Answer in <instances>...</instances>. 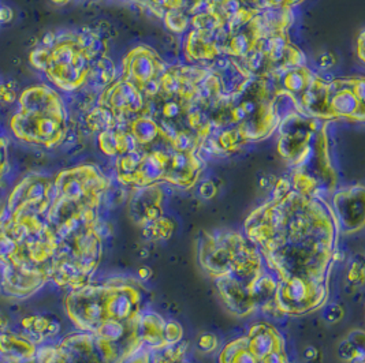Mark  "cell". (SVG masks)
Here are the masks:
<instances>
[{
  "mask_svg": "<svg viewBox=\"0 0 365 363\" xmlns=\"http://www.w3.org/2000/svg\"><path fill=\"white\" fill-rule=\"evenodd\" d=\"M244 228L277 279V312L302 315L324 306L339 232L326 199L290 189L255 209Z\"/></svg>",
  "mask_w": 365,
  "mask_h": 363,
  "instance_id": "obj_1",
  "label": "cell"
},
{
  "mask_svg": "<svg viewBox=\"0 0 365 363\" xmlns=\"http://www.w3.org/2000/svg\"><path fill=\"white\" fill-rule=\"evenodd\" d=\"M107 189V178L95 165L67 168L53 178L46 219L56 242L51 281L58 287L80 288L98 270L103 256L100 206Z\"/></svg>",
  "mask_w": 365,
  "mask_h": 363,
  "instance_id": "obj_2",
  "label": "cell"
},
{
  "mask_svg": "<svg viewBox=\"0 0 365 363\" xmlns=\"http://www.w3.org/2000/svg\"><path fill=\"white\" fill-rule=\"evenodd\" d=\"M53 178L31 174L18 183L0 211V290L28 299L51 281L56 242L46 219Z\"/></svg>",
  "mask_w": 365,
  "mask_h": 363,
  "instance_id": "obj_3",
  "label": "cell"
},
{
  "mask_svg": "<svg viewBox=\"0 0 365 363\" xmlns=\"http://www.w3.org/2000/svg\"><path fill=\"white\" fill-rule=\"evenodd\" d=\"M223 95L211 70L195 65L168 66L156 92L145 100L144 115L177 145L199 153L212 132Z\"/></svg>",
  "mask_w": 365,
  "mask_h": 363,
  "instance_id": "obj_4",
  "label": "cell"
},
{
  "mask_svg": "<svg viewBox=\"0 0 365 363\" xmlns=\"http://www.w3.org/2000/svg\"><path fill=\"white\" fill-rule=\"evenodd\" d=\"M199 263L216 283L232 314L247 317L272 306L277 279L267 273L257 248L240 232H205L199 243Z\"/></svg>",
  "mask_w": 365,
  "mask_h": 363,
  "instance_id": "obj_5",
  "label": "cell"
},
{
  "mask_svg": "<svg viewBox=\"0 0 365 363\" xmlns=\"http://www.w3.org/2000/svg\"><path fill=\"white\" fill-rule=\"evenodd\" d=\"M126 129L132 145L115 164L123 186L144 189L166 182L189 189L199 182L204 168L199 153L177 145L150 116H137Z\"/></svg>",
  "mask_w": 365,
  "mask_h": 363,
  "instance_id": "obj_6",
  "label": "cell"
},
{
  "mask_svg": "<svg viewBox=\"0 0 365 363\" xmlns=\"http://www.w3.org/2000/svg\"><path fill=\"white\" fill-rule=\"evenodd\" d=\"M277 98L269 80L245 78L234 90L223 95L204 147L223 154L271 137L281 123Z\"/></svg>",
  "mask_w": 365,
  "mask_h": 363,
  "instance_id": "obj_7",
  "label": "cell"
},
{
  "mask_svg": "<svg viewBox=\"0 0 365 363\" xmlns=\"http://www.w3.org/2000/svg\"><path fill=\"white\" fill-rule=\"evenodd\" d=\"M143 295L135 284L110 281L70 290L65 310L74 327L108 340H122L135 332Z\"/></svg>",
  "mask_w": 365,
  "mask_h": 363,
  "instance_id": "obj_8",
  "label": "cell"
},
{
  "mask_svg": "<svg viewBox=\"0 0 365 363\" xmlns=\"http://www.w3.org/2000/svg\"><path fill=\"white\" fill-rule=\"evenodd\" d=\"M103 43L88 29L48 32L36 43L29 63L47 81L63 92H74L88 83L103 59Z\"/></svg>",
  "mask_w": 365,
  "mask_h": 363,
  "instance_id": "obj_9",
  "label": "cell"
},
{
  "mask_svg": "<svg viewBox=\"0 0 365 363\" xmlns=\"http://www.w3.org/2000/svg\"><path fill=\"white\" fill-rule=\"evenodd\" d=\"M278 129V152L294 168L293 174L312 179L320 191L332 190L335 172L329 150L327 122L297 112L281 119Z\"/></svg>",
  "mask_w": 365,
  "mask_h": 363,
  "instance_id": "obj_10",
  "label": "cell"
},
{
  "mask_svg": "<svg viewBox=\"0 0 365 363\" xmlns=\"http://www.w3.org/2000/svg\"><path fill=\"white\" fill-rule=\"evenodd\" d=\"M10 132L17 141L31 147H61L66 141L68 115L58 90L46 83L25 88L10 119Z\"/></svg>",
  "mask_w": 365,
  "mask_h": 363,
  "instance_id": "obj_11",
  "label": "cell"
},
{
  "mask_svg": "<svg viewBox=\"0 0 365 363\" xmlns=\"http://www.w3.org/2000/svg\"><path fill=\"white\" fill-rule=\"evenodd\" d=\"M292 10H271V19L255 48L238 63H232L247 78L269 80L293 67L304 66L305 56L289 37Z\"/></svg>",
  "mask_w": 365,
  "mask_h": 363,
  "instance_id": "obj_12",
  "label": "cell"
},
{
  "mask_svg": "<svg viewBox=\"0 0 365 363\" xmlns=\"http://www.w3.org/2000/svg\"><path fill=\"white\" fill-rule=\"evenodd\" d=\"M141 346L135 332L122 340H108L80 330L53 346L37 347L34 363H122Z\"/></svg>",
  "mask_w": 365,
  "mask_h": 363,
  "instance_id": "obj_13",
  "label": "cell"
},
{
  "mask_svg": "<svg viewBox=\"0 0 365 363\" xmlns=\"http://www.w3.org/2000/svg\"><path fill=\"white\" fill-rule=\"evenodd\" d=\"M278 96H287L299 114L317 120H330L327 114V81L312 73L307 65L293 67L269 78Z\"/></svg>",
  "mask_w": 365,
  "mask_h": 363,
  "instance_id": "obj_14",
  "label": "cell"
},
{
  "mask_svg": "<svg viewBox=\"0 0 365 363\" xmlns=\"http://www.w3.org/2000/svg\"><path fill=\"white\" fill-rule=\"evenodd\" d=\"M219 363L290 362L282 333L271 324L262 322L223 347Z\"/></svg>",
  "mask_w": 365,
  "mask_h": 363,
  "instance_id": "obj_15",
  "label": "cell"
},
{
  "mask_svg": "<svg viewBox=\"0 0 365 363\" xmlns=\"http://www.w3.org/2000/svg\"><path fill=\"white\" fill-rule=\"evenodd\" d=\"M145 111V98L130 83L119 80L101 92L89 120L100 132L125 126Z\"/></svg>",
  "mask_w": 365,
  "mask_h": 363,
  "instance_id": "obj_16",
  "label": "cell"
},
{
  "mask_svg": "<svg viewBox=\"0 0 365 363\" xmlns=\"http://www.w3.org/2000/svg\"><path fill=\"white\" fill-rule=\"evenodd\" d=\"M166 68L156 51L140 46L123 58L120 80L130 83L147 100L156 92Z\"/></svg>",
  "mask_w": 365,
  "mask_h": 363,
  "instance_id": "obj_17",
  "label": "cell"
},
{
  "mask_svg": "<svg viewBox=\"0 0 365 363\" xmlns=\"http://www.w3.org/2000/svg\"><path fill=\"white\" fill-rule=\"evenodd\" d=\"M364 88L363 77H345L327 81V114L331 119L364 120Z\"/></svg>",
  "mask_w": 365,
  "mask_h": 363,
  "instance_id": "obj_18",
  "label": "cell"
},
{
  "mask_svg": "<svg viewBox=\"0 0 365 363\" xmlns=\"http://www.w3.org/2000/svg\"><path fill=\"white\" fill-rule=\"evenodd\" d=\"M331 208L339 231H360L364 226V187L357 184L336 193Z\"/></svg>",
  "mask_w": 365,
  "mask_h": 363,
  "instance_id": "obj_19",
  "label": "cell"
},
{
  "mask_svg": "<svg viewBox=\"0 0 365 363\" xmlns=\"http://www.w3.org/2000/svg\"><path fill=\"white\" fill-rule=\"evenodd\" d=\"M140 193L132 204V214L134 219L144 227L163 217V193L156 186L138 189Z\"/></svg>",
  "mask_w": 365,
  "mask_h": 363,
  "instance_id": "obj_20",
  "label": "cell"
},
{
  "mask_svg": "<svg viewBox=\"0 0 365 363\" xmlns=\"http://www.w3.org/2000/svg\"><path fill=\"white\" fill-rule=\"evenodd\" d=\"M128 1H133L140 6H144L152 13H155L158 17L162 18L167 11H170L173 6V0H128Z\"/></svg>",
  "mask_w": 365,
  "mask_h": 363,
  "instance_id": "obj_21",
  "label": "cell"
},
{
  "mask_svg": "<svg viewBox=\"0 0 365 363\" xmlns=\"http://www.w3.org/2000/svg\"><path fill=\"white\" fill-rule=\"evenodd\" d=\"M302 1L304 0H260L263 9H271V10H292Z\"/></svg>",
  "mask_w": 365,
  "mask_h": 363,
  "instance_id": "obj_22",
  "label": "cell"
},
{
  "mask_svg": "<svg viewBox=\"0 0 365 363\" xmlns=\"http://www.w3.org/2000/svg\"><path fill=\"white\" fill-rule=\"evenodd\" d=\"M9 169V147L3 137H0V179Z\"/></svg>",
  "mask_w": 365,
  "mask_h": 363,
  "instance_id": "obj_23",
  "label": "cell"
},
{
  "mask_svg": "<svg viewBox=\"0 0 365 363\" xmlns=\"http://www.w3.org/2000/svg\"><path fill=\"white\" fill-rule=\"evenodd\" d=\"M200 349H202L204 352H211L215 351L217 347V339L215 335L212 333H205L199 339Z\"/></svg>",
  "mask_w": 365,
  "mask_h": 363,
  "instance_id": "obj_24",
  "label": "cell"
},
{
  "mask_svg": "<svg viewBox=\"0 0 365 363\" xmlns=\"http://www.w3.org/2000/svg\"><path fill=\"white\" fill-rule=\"evenodd\" d=\"M356 50H357V56H359L360 62L364 63V32H361L360 36H359V38H357Z\"/></svg>",
  "mask_w": 365,
  "mask_h": 363,
  "instance_id": "obj_25",
  "label": "cell"
},
{
  "mask_svg": "<svg viewBox=\"0 0 365 363\" xmlns=\"http://www.w3.org/2000/svg\"><path fill=\"white\" fill-rule=\"evenodd\" d=\"M235 1L241 3L242 6L252 7V9H263V7H262V3H260V0H235Z\"/></svg>",
  "mask_w": 365,
  "mask_h": 363,
  "instance_id": "obj_26",
  "label": "cell"
},
{
  "mask_svg": "<svg viewBox=\"0 0 365 363\" xmlns=\"http://www.w3.org/2000/svg\"><path fill=\"white\" fill-rule=\"evenodd\" d=\"M52 1H55L56 4H65L68 0H52Z\"/></svg>",
  "mask_w": 365,
  "mask_h": 363,
  "instance_id": "obj_27",
  "label": "cell"
}]
</instances>
